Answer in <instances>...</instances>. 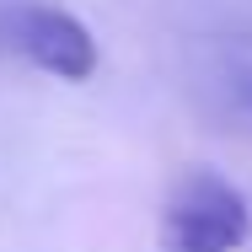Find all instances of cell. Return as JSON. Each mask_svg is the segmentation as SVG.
Masks as SVG:
<instances>
[{"instance_id":"6da1fadb","label":"cell","mask_w":252,"mask_h":252,"mask_svg":"<svg viewBox=\"0 0 252 252\" xmlns=\"http://www.w3.org/2000/svg\"><path fill=\"white\" fill-rule=\"evenodd\" d=\"M252 236V209L247 199L220 183V177H193L177 199L166 204L156 242L161 252H236Z\"/></svg>"},{"instance_id":"3957f363","label":"cell","mask_w":252,"mask_h":252,"mask_svg":"<svg viewBox=\"0 0 252 252\" xmlns=\"http://www.w3.org/2000/svg\"><path fill=\"white\" fill-rule=\"evenodd\" d=\"M242 92H247V102H252V75H247V81H242Z\"/></svg>"},{"instance_id":"7a4b0ae2","label":"cell","mask_w":252,"mask_h":252,"mask_svg":"<svg viewBox=\"0 0 252 252\" xmlns=\"http://www.w3.org/2000/svg\"><path fill=\"white\" fill-rule=\"evenodd\" d=\"M16 49L27 54L38 70H49L59 81H92L97 75V38L81 16L54 11V5H27L11 22Z\"/></svg>"}]
</instances>
